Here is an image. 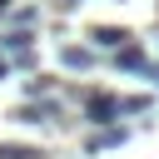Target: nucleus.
Returning a JSON list of instances; mask_svg holds the SVG:
<instances>
[{"label":"nucleus","mask_w":159,"mask_h":159,"mask_svg":"<svg viewBox=\"0 0 159 159\" xmlns=\"http://www.w3.org/2000/svg\"><path fill=\"white\" fill-rule=\"evenodd\" d=\"M80 99H84V119H89L94 129H99V124H114V119H119V99H114V94H99V89H84Z\"/></svg>","instance_id":"1"},{"label":"nucleus","mask_w":159,"mask_h":159,"mask_svg":"<svg viewBox=\"0 0 159 159\" xmlns=\"http://www.w3.org/2000/svg\"><path fill=\"white\" fill-rule=\"evenodd\" d=\"M114 70H139V75H144V70H149L144 45H139V40H124V45L114 50Z\"/></svg>","instance_id":"2"},{"label":"nucleus","mask_w":159,"mask_h":159,"mask_svg":"<svg viewBox=\"0 0 159 159\" xmlns=\"http://www.w3.org/2000/svg\"><path fill=\"white\" fill-rule=\"evenodd\" d=\"M89 40H94V50H119V45L129 40V30H124V25H94Z\"/></svg>","instance_id":"3"},{"label":"nucleus","mask_w":159,"mask_h":159,"mask_svg":"<svg viewBox=\"0 0 159 159\" xmlns=\"http://www.w3.org/2000/svg\"><path fill=\"white\" fill-rule=\"evenodd\" d=\"M114 144H124V124H109V129H94V134L84 139V154H99V149H114Z\"/></svg>","instance_id":"4"},{"label":"nucleus","mask_w":159,"mask_h":159,"mask_svg":"<svg viewBox=\"0 0 159 159\" xmlns=\"http://www.w3.org/2000/svg\"><path fill=\"white\" fill-rule=\"evenodd\" d=\"M60 65H65V70H89V65H94V50H84V45H65V50H60Z\"/></svg>","instance_id":"5"},{"label":"nucleus","mask_w":159,"mask_h":159,"mask_svg":"<svg viewBox=\"0 0 159 159\" xmlns=\"http://www.w3.org/2000/svg\"><path fill=\"white\" fill-rule=\"evenodd\" d=\"M10 119H15V124H45V109H40V104H15Z\"/></svg>","instance_id":"6"},{"label":"nucleus","mask_w":159,"mask_h":159,"mask_svg":"<svg viewBox=\"0 0 159 159\" xmlns=\"http://www.w3.org/2000/svg\"><path fill=\"white\" fill-rule=\"evenodd\" d=\"M149 94H129V99H119V114H149Z\"/></svg>","instance_id":"7"},{"label":"nucleus","mask_w":159,"mask_h":159,"mask_svg":"<svg viewBox=\"0 0 159 159\" xmlns=\"http://www.w3.org/2000/svg\"><path fill=\"white\" fill-rule=\"evenodd\" d=\"M0 159H40V149H15V144H0Z\"/></svg>","instance_id":"8"},{"label":"nucleus","mask_w":159,"mask_h":159,"mask_svg":"<svg viewBox=\"0 0 159 159\" xmlns=\"http://www.w3.org/2000/svg\"><path fill=\"white\" fill-rule=\"evenodd\" d=\"M45 89H50V80H45V75H30V80H25V94H35V99H40Z\"/></svg>","instance_id":"9"},{"label":"nucleus","mask_w":159,"mask_h":159,"mask_svg":"<svg viewBox=\"0 0 159 159\" xmlns=\"http://www.w3.org/2000/svg\"><path fill=\"white\" fill-rule=\"evenodd\" d=\"M15 65H20V70H35V50H30V45H25V50H15Z\"/></svg>","instance_id":"10"},{"label":"nucleus","mask_w":159,"mask_h":159,"mask_svg":"<svg viewBox=\"0 0 159 159\" xmlns=\"http://www.w3.org/2000/svg\"><path fill=\"white\" fill-rule=\"evenodd\" d=\"M144 75H149V80H159V65H149V70H144Z\"/></svg>","instance_id":"11"},{"label":"nucleus","mask_w":159,"mask_h":159,"mask_svg":"<svg viewBox=\"0 0 159 159\" xmlns=\"http://www.w3.org/2000/svg\"><path fill=\"white\" fill-rule=\"evenodd\" d=\"M75 5H80V0H60V10H75Z\"/></svg>","instance_id":"12"},{"label":"nucleus","mask_w":159,"mask_h":159,"mask_svg":"<svg viewBox=\"0 0 159 159\" xmlns=\"http://www.w3.org/2000/svg\"><path fill=\"white\" fill-rule=\"evenodd\" d=\"M0 80H5V60H0Z\"/></svg>","instance_id":"13"},{"label":"nucleus","mask_w":159,"mask_h":159,"mask_svg":"<svg viewBox=\"0 0 159 159\" xmlns=\"http://www.w3.org/2000/svg\"><path fill=\"white\" fill-rule=\"evenodd\" d=\"M5 5H10V0H0V15H5Z\"/></svg>","instance_id":"14"}]
</instances>
